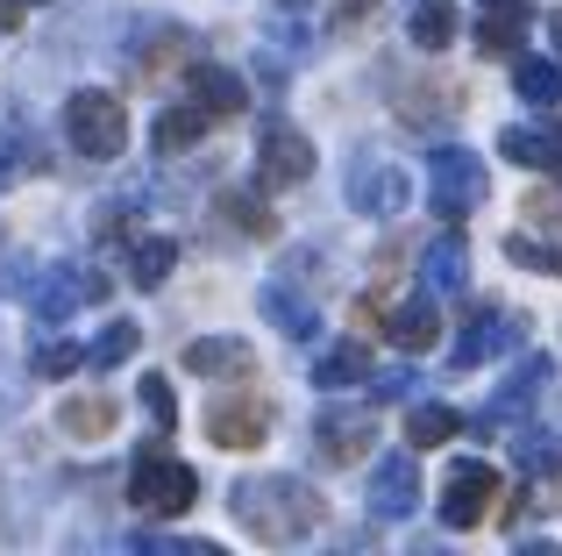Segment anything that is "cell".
Here are the masks:
<instances>
[{
  "mask_svg": "<svg viewBox=\"0 0 562 556\" xmlns=\"http://www.w3.org/2000/svg\"><path fill=\"white\" fill-rule=\"evenodd\" d=\"M228 507L257 543H300V535H314L328 521V500L306 478H243Z\"/></svg>",
  "mask_w": 562,
  "mask_h": 556,
  "instance_id": "obj_1",
  "label": "cell"
},
{
  "mask_svg": "<svg viewBox=\"0 0 562 556\" xmlns=\"http://www.w3.org/2000/svg\"><path fill=\"white\" fill-rule=\"evenodd\" d=\"M192 500H200V471L179 464V457H165V449H143L136 471H128V507L150 514V521H179Z\"/></svg>",
  "mask_w": 562,
  "mask_h": 556,
  "instance_id": "obj_2",
  "label": "cell"
},
{
  "mask_svg": "<svg viewBox=\"0 0 562 556\" xmlns=\"http://www.w3.org/2000/svg\"><path fill=\"white\" fill-rule=\"evenodd\" d=\"M65 136H71L79 157L108 165V157H122V143H128V108L114 93H100V86H86V93L65 100Z\"/></svg>",
  "mask_w": 562,
  "mask_h": 556,
  "instance_id": "obj_3",
  "label": "cell"
},
{
  "mask_svg": "<svg viewBox=\"0 0 562 556\" xmlns=\"http://www.w3.org/2000/svg\"><path fill=\"white\" fill-rule=\"evenodd\" d=\"M427 186H435V214L441 222H463V214L484 208V193H492V171H484L477 151H435L427 157Z\"/></svg>",
  "mask_w": 562,
  "mask_h": 556,
  "instance_id": "obj_4",
  "label": "cell"
},
{
  "mask_svg": "<svg viewBox=\"0 0 562 556\" xmlns=\"http://www.w3.org/2000/svg\"><path fill=\"white\" fill-rule=\"evenodd\" d=\"M498 500H506V486H498L492 464H477V457L449 464V478H441V529H456V535L484 529L498 514Z\"/></svg>",
  "mask_w": 562,
  "mask_h": 556,
  "instance_id": "obj_5",
  "label": "cell"
},
{
  "mask_svg": "<svg viewBox=\"0 0 562 556\" xmlns=\"http://www.w3.org/2000/svg\"><path fill=\"white\" fill-rule=\"evenodd\" d=\"M371 443H378V414L371 407H321V421H314L321 464H363Z\"/></svg>",
  "mask_w": 562,
  "mask_h": 556,
  "instance_id": "obj_6",
  "label": "cell"
},
{
  "mask_svg": "<svg viewBox=\"0 0 562 556\" xmlns=\"http://www.w3.org/2000/svg\"><path fill=\"white\" fill-rule=\"evenodd\" d=\"M206 435H214L221 449H257L263 435H271V400L263 392H228V400L206 407Z\"/></svg>",
  "mask_w": 562,
  "mask_h": 556,
  "instance_id": "obj_7",
  "label": "cell"
},
{
  "mask_svg": "<svg viewBox=\"0 0 562 556\" xmlns=\"http://www.w3.org/2000/svg\"><path fill=\"white\" fill-rule=\"evenodd\" d=\"M306 171H314V143H306L292 122H263V136H257V179L263 186H300Z\"/></svg>",
  "mask_w": 562,
  "mask_h": 556,
  "instance_id": "obj_8",
  "label": "cell"
},
{
  "mask_svg": "<svg viewBox=\"0 0 562 556\" xmlns=\"http://www.w3.org/2000/svg\"><path fill=\"white\" fill-rule=\"evenodd\" d=\"M506 349H520V321L498 314V307H470V321H463V335H456L449 357L463 364V371H477V364L506 357Z\"/></svg>",
  "mask_w": 562,
  "mask_h": 556,
  "instance_id": "obj_9",
  "label": "cell"
},
{
  "mask_svg": "<svg viewBox=\"0 0 562 556\" xmlns=\"http://www.w3.org/2000/svg\"><path fill=\"white\" fill-rule=\"evenodd\" d=\"M93 300H108V278L57 265V271L36 286V321H65V314H79V307H93Z\"/></svg>",
  "mask_w": 562,
  "mask_h": 556,
  "instance_id": "obj_10",
  "label": "cell"
},
{
  "mask_svg": "<svg viewBox=\"0 0 562 556\" xmlns=\"http://www.w3.org/2000/svg\"><path fill=\"white\" fill-rule=\"evenodd\" d=\"M413 507H420V471H413V457H384L371 471V514L378 521H406Z\"/></svg>",
  "mask_w": 562,
  "mask_h": 556,
  "instance_id": "obj_11",
  "label": "cell"
},
{
  "mask_svg": "<svg viewBox=\"0 0 562 556\" xmlns=\"http://www.w3.org/2000/svg\"><path fill=\"white\" fill-rule=\"evenodd\" d=\"M498 157H513V165L527 171H562V122H520L498 136Z\"/></svg>",
  "mask_w": 562,
  "mask_h": 556,
  "instance_id": "obj_12",
  "label": "cell"
},
{
  "mask_svg": "<svg viewBox=\"0 0 562 556\" xmlns=\"http://www.w3.org/2000/svg\"><path fill=\"white\" fill-rule=\"evenodd\" d=\"M349 200H357V214H398L406 208V171L371 157V165L349 171Z\"/></svg>",
  "mask_w": 562,
  "mask_h": 556,
  "instance_id": "obj_13",
  "label": "cell"
},
{
  "mask_svg": "<svg viewBox=\"0 0 562 556\" xmlns=\"http://www.w3.org/2000/svg\"><path fill=\"white\" fill-rule=\"evenodd\" d=\"M384 335H392V343L406 349V357L435 349V343H441V307H435V292H420V300L392 307V314H384Z\"/></svg>",
  "mask_w": 562,
  "mask_h": 556,
  "instance_id": "obj_14",
  "label": "cell"
},
{
  "mask_svg": "<svg viewBox=\"0 0 562 556\" xmlns=\"http://www.w3.org/2000/svg\"><path fill=\"white\" fill-rule=\"evenodd\" d=\"M186 371H200V378H249L257 371V349L235 343V335H200V343H186Z\"/></svg>",
  "mask_w": 562,
  "mask_h": 556,
  "instance_id": "obj_15",
  "label": "cell"
},
{
  "mask_svg": "<svg viewBox=\"0 0 562 556\" xmlns=\"http://www.w3.org/2000/svg\"><path fill=\"white\" fill-rule=\"evenodd\" d=\"M549 378H555V357H527L520 371L506 378V392L492 400V414H484V429H498V421H520L527 407L541 400V386H549Z\"/></svg>",
  "mask_w": 562,
  "mask_h": 556,
  "instance_id": "obj_16",
  "label": "cell"
},
{
  "mask_svg": "<svg viewBox=\"0 0 562 556\" xmlns=\"http://www.w3.org/2000/svg\"><path fill=\"white\" fill-rule=\"evenodd\" d=\"M314 386H321V392H349V386H371V335H357V343H335L328 357L314 364Z\"/></svg>",
  "mask_w": 562,
  "mask_h": 556,
  "instance_id": "obj_17",
  "label": "cell"
},
{
  "mask_svg": "<svg viewBox=\"0 0 562 556\" xmlns=\"http://www.w3.org/2000/svg\"><path fill=\"white\" fill-rule=\"evenodd\" d=\"M192 100H200L206 114H214V122H228V114H243L249 108V93H243V79H235L228 65H192Z\"/></svg>",
  "mask_w": 562,
  "mask_h": 556,
  "instance_id": "obj_18",
  "label": "cell"
},
{
  "mask_svg": "<svg viewBox=\"0 0 562 556\" xmlns=\"http://www.w3.org/2000/svg\"><path fill=\"white\" fill-rule=\"evenodd\" d=\"M214 129V114L200 108V100H179V108H165L157 114V129H150V143H157V157H179V151H192V143Z\"/></svg>",
  "mask_w": 562,
  "mask_h": 556,
  "instance_id": "obj_19",
  "label": "cell"
},
{
  "mask_svg": "<svg viewBox=\"0 0 562 556\" xmlns=\"http://www.w3.org/2000/svg\"><path fill=\"white\" fill-rule=\"evenodd\" d=\"M420 278H427V292H463V286H470V251H463V236H456V229L427 243Z\"/></svg>",
  "mask_w": 562,
  "mask_h": 556,
  "instance_id": "obj_20",
  "label": "cell"
},
{
  "mask_svg": "<svg viewBox=\"0 0 562 556\" xmlns=\"http://www.w3.org/2000/svg\"><path fill=\"white\" fill-rule=\"evenodd\" d=\"M114 421H122V407H114L108 392H79V400L57 407V429L79 435V443H100V435H114Z\"/></svg>",
  "mask_w": 562,
  "mask_h": 556,
  "instance_id": "obj_21",
  "label": "cell"
},
{
  "mask_svg": "<svg viewBox=\"0 0 562 556\" xmlns=\"http://www.w3.org/2000/svg\"><path fill=\"white\" fill-rule=\"evenodd\" d=\"M263 314H271V329H285L292 343H306V335L321 329V314H314V300H300V292L285 286V278H271L263 286Z\"/></svg>",
  "mask_w": 562,
  "mask_h": 556,
  "instance_id": "obj_22",
  "label": "cell"
},
{
  "mask_svg": "<svg viewBox=\"0 0 562 556\" xmlns=\"http://www.w3.org/2000/svg\"><path fill=\"white\" fill-rule=\"evenodd\" d=\"M456 429H463V414H456V407H441V400H420V407L406 414V443H413V449L456 443Z\"/></svg>",
  "mask_w": 562,
  "mask_h": 556,
  "instance_id": "obj_23",
  "label": "cell"
},
{
  "mask_svg": "<svg viewBox=\"0 0 562 556\" xmlns=\"http://www.w3.org/2000/svg\"><path fill=\"white\" fill-rule=\"evenodd\" d=\"M513 93L535 100V108H562V65L555 57H520L513 65Z\"/></svg>",
  "mask_w": 562,
  "mask_h": 556,
  "instance_id": "obj_24",
  "label": "cell"
},
{
  "mask_svg": "<svg viewBox=\"0 0 562 556\" xmlns=\"http://www.w3.org/2000/svg\"><path fill=\"white\" fill-rule=\"evenodd\" d=\"M136 343H143L136 321H108V329L86 343V371H114V364H128V357H136Z\"/></svg>",
  "mask_w": 562,
  "mask_h": 556,
  "instance_id": "obj_25",
  "label": "cell"
},
{
  "mask_svg": "<svg viewBox=\"0 0 562 556\" xmlns=\"http://www.w3.org/2000/svg\"><path fill=\"white\" fill-rule=\"evenodd\" d=\"M171 265H179V243L171 236H136V251H128V278L136 286H165Z\"/></svg>",
  "mask_w": 562,
  "mask_h": 556,
  "instance_id": "obj_26",
  "label": "cell"
},
{
  "mask_svg": "<svg viewBox=\"0 0 562 556\" xmlns=\"http://www.w3.org/2000/svg\"><path fill=\"white\" fill-rule=\"evenodd\" d=\"M406 29H413L420 51H441V43L456 36V8H449V0H420V8L406 14Z\"/></svg>",
  "mask_w": 562,
  "mask_h": 556,
  "instance_id": "obj_27",
  "label": "cell"
},
{
  "mask_svg": "<svg viewBox=\"0 0 562 556\" xmlns=\"http://www.w3.org/2000/svg\"><path fill=\"white\" fill-rule=\"evenodd\" d=\"M221 214H228L235 236H278V214L257 193H221Z\"/></svg>",
  "mask_w": 562,
  "mask_h": 556,
  "instance_id": "obj_28",
  "label": "cell"
},
{
  "mask_svg": "<svg viewBox=\"0 0 562 556\" xmlns=\"http://www.w3.org/2000/svg\"><path fill=\"white\" fill-rule=\"evenodd\" d=\"M513 464H520L527 478H562V443H555V435H535V429H527L520 443H513Z\"/></svg>",
  "mask_w": 562,
  "mask_h": 556,
  "instance_id": "obj_29",
  "label": "cell"
},
{
  "mask_svg": "<svg viewBox=\"0 0 562 556\" xmlns=\"http://www.w3.org/2000/svg\"><path fill=\"white\" fill-rule=\"evenodd\" d=\"M14 171H43V151H36V136H22V129H0V186L14 179Z\"/></svg>",
  "mask_w": 562,
  "mask_h": 556,
  "instance_id": "obj_30",
  "label": "cell"
},
{
  "mask_svg": "<svg viewBox=\"0 0 562 556\" xmlns=\"http://www.w3.org/2000/svg\"><path fill=\"white\" fill-rule=\"evenodd\" d=\"M79 364H86V349H79V343H36L29 371H36V378H71Z\"/></svg>",
  "mask_w": 562,
  "mask_h": 556,
  "instance_id": "obj_31",
  "label": "cell"
},
{
  "mask_svg": "<svg viewBox=\"0 0 562 556\" xmlns=\"http://www.w3.org/2000/svg\"><path fill=\"white\" fill-rule=\"evenodd\" d=\"M506 257H513V265H527V271H549V278H562V251H555V243L513 236V243H506Z\"/></svg>",
  "mask_w": 562,
  "mask_h": 556,
  "instance_id": "obj_32",
  "label": "cell"
},
{
  "mask_svg": "<svg viewBox=\"0 0 562 556\" xmlns=\"http://www.w3.org/2000/svg\"><path fill=\"white\" fill-rule=\"evenodd\" d=\"M143 414H150L157 421V435H171V429H179V400H171V386H165V378H143Z\"/></svg>",
  "mask_w": 562,
  "mask_h": 556,
  "instance_id": "obj_33",
  "label": "cell"
},
{
  "mask_svg": "<svg viewBox=\"0 0 562 556\" xmlns=\"http://www.w3.org/2000/svg\"><path fill=\"white\" fill-rule=\"evenodd\" d=\"M513 43H520V22H506V14H484L477 22V51L484 57H513Z\"/></svg>",
  "mask_w": 562,
  "mask_h": 556,
  "instance_id": "obj_34",
  "label": "cell"
},
{
  "mask_svg": "<svg viewBox=\"0 0 562 556\" xmlns=\"http://www.w3.org/2000/svg\"><path fill=\"white\" fill-rule=\"evenodd\" d=\"M179 57H186V36H179V29H165V43H157V51H143V57H136V71H143V79H157V71L179 65Z\"/></svg>",
  "mask_w": 562,
  "mask_h": 556,
  "instance_id": "obj_35",
  "label": "cell"
},
{
  "mask_svg": "<svg viewBox=\"0 0 562 556\" xmlns=\"http://www.w3.org/2000/svg\"><path fill=\"white\" fill-rule=\"evenodd\" d=\"M527 214H535V222H549V229H555V222H562V200H555V193H535V200H527Z\"/></svg>",
  "mask_w": 562,
  "mask_h": 556,
  "instance_id": "obj_36",
  "label": "cell"
},
{
  "mask_svg": "<svg viewBox=\"0 0 562 556\" xmlns=\"http://www.w3.org/2000/svg\"><path fill=\"white\" fill-rule=\"evenodd\" d=\"M484 14H506V22H527V0H484Z\"/></svg>",
  "mask_w": 562,
  "mask_h": 556,
  "instance_id": "obj_37",
  "label": "cell"
},
{
  "mask_svg": "<svg viewBox=\"0 0 562 556\" xmlns=\"http://www.w3.org/2000/svg\"><path fill=\"white\" fill-rule=\"evenodd\" d=\"M549 36H555V51H562V8L549 14Z\"/></svg>",
  "mask_w": 562,
  "mask_h": 556,
  "instance_id": "obj_38",
  "label": "cell"
},
{
  "mask_svg": "<svg viewBox=\"0 0 562 556\" xmlns=\"http://www.w3.org/2000/svg\"><path fill=\"white\" fill-rule=\"evenodd\" d=\"M285 8H306V0H285Z\"/></svg>",
  "mask_w": 562,
  "mask_h": 556,
  "instance_id": "obj_39",
  "label": "cell"
},
{
  "mask_svg": "<svg viewBox=\"0 0 562 556\" xmlns=\"http://www.w3.org/2000/svg\"><path fill=\"white\" fill-rule=\"evenodd\" d=\"M29 8H43V0H29Z\"/></svg>",
  "mask_w": 562,
  "mask_h": 556,
  "instance_id": "obj_40",
  "label": "cell"
},
{
  "mask_svg": "<svg viewBox=\"0 0 562 556\" xmlns=\"http://www.w3.org/2000/svg\"><path fill=\"white\" fill-rule=\"evenodd\" d=\"M349 8H363V0H349Z\"/></svg>",
  "mask_w": 562,
  "mask_h": 556,
  "instance_id": "obj_41",
  "label": "cell"
}]
</instances>
